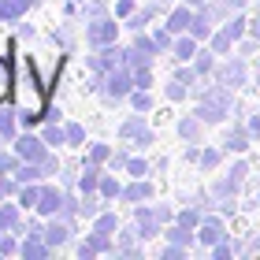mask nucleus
Listing matches in <instances>:
<instances>
[{
    "mask_svg": "<svg viewBox=\"0 0 260 260\" xmlns=\"http://www.w3.org/2000/svg\"><path fill=\"white\" fill-rule=\"evenodd\" d=\"M22 8H26V0H0V19H15L22 15Z\"/></svg>",
    "mask_w": 260,
    "mask_h": 260,
    "instance_id": "3",
    "label": "nucleus"
},
{
    "mask_svg": "<svg viewBox=\"0 0 260 260\" xmlns=\"http://www.w3.org/2000/svg\"><path fill=\"white\" fill-rule=\"evenodd\" d=\"M38 145H34V138H26V141H22V156H38Z\"/></svg>",
    "mask_w": 260,
    "mask_h": 260,
    "instance_id": "4",
    "label": "nucleus"
},
{
    "mask_svg": "<svg viewBox=\"0 0 260 260\" xmlns=\"http://www.w3.org/2000/svg\"><path fill=\"white\" fill-rule=\"evenodd\" d=\"M8 223H11V212H8V208H0V227H8Z\"/></svg>",
    "mask_w": 260,
    "mask_h": 260,
    "instance_id": "5",
    "label": "nucleus"
},
{
    "mask_svg": "<svg viewBox=\"0 0 260 260\" xmlns=\"http://www.w3.org/2000/svg\"><path fill=\"white\" fill-rule=\"evenodd\" d=\"M11 86H15V75H11V63L4 60V56H0V101H4L8 93H11Z\"/></svg>",
    "mask_w": 260,
    "mask_h": 260,
    "instance_id": "2",
    "label": "nucleus"
},
{
    "mask_svg": "<svg viewBox=\"0 0 260 260\" xmlns=\"http://www.w3.org/2000/svg\"><path fill=\"white\" fill-rule=\"evenodd\" d=\"M19 108L30 115H41L45 112V89L38 86V78H34V63L26 60L22 63V71H19Z\"/></svg>",
    "mask_w": 260,
    "mask_h": 260,
    "instance_id": "1",
    "label": "nucleus"
}]
</instances>
